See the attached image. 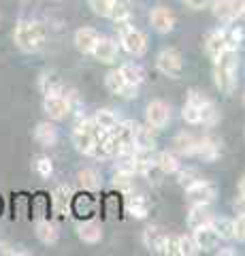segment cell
I'll use <instances>...</instances> for the list:
<instances>
[{"instance_id":"obj_22","label":"cell","mask_w":245,"mask_h":256,"mask_svg":"<svg viewBox=\"0 0 245 256\" xmlns=\"http://www.w3.org/2000/svg\"><path fill=\"white\" fill-rule=\"evenodd\" d=\"M196 143H199V139H194V134L179 132L177 137L173 139V150L181 156H194L196 154Z\"/></svg>"},{"instance_id":"obj_20","label":"cell","mask_w":245,"mask_h":256,"mask_svg":"<svg viewBox=\"0 0 245 256\" xmlns=\"http://www.w3.org/2000/svg\"><path fill=\"white\" fill-rule=\"evenodd\" d=\"M134 148L137 150H154L156 148V128L152 126H139L134 130Z\"/></svg>"},{"instance_id":"obj_39","label":"cell","mask_w":245,"mask_h":256,"mask_svg":"<svg viewBox=\"0 0 245 256\" xmlns=\"http://www.w3.org/2000/svg\"><path fill=\"white\" fill-rule=\"evenodd\" d=\"M224 36H226V47L228 50H237L241 45V30L231 28V30H224Z\"/></svg>"},{"instance_id":"obj_21","label":"cell","mask_w":245,"mask_h":256,"mask_svg":"<svg viewBox=\"0 0 245 256\" xmlns=\"http://www.w3.org/2000/svg\"><path fill=\"white\" fill-rule=\"evenodd\" d=\"M126 210L134 218H145L149 210H152V203H149V198L145 194H130L128 201H126Z\"/></svg>"},{"instance_id":"obj_11","label":"cell","mask_w":245,"mask_h":256,"mask_svg":"<svg viewBox=\"0 0 245 256\" xmlns=\"http://www.w3.org/2000/svg\"><path fill=\"white\" fill-rule=\"evenodd\" d=\"M149 22H152L156 32L169 34V32L175 28V13L171 9H167V6H156V9L149 13Z\"/></svg>"},{"instance_id":"obj_12","label":"cell","mask_w":245,"mask_h":256,"mask_svg":"<svg viewBox=\"0 0 245 256\" xmlns=\"http://www.w3.org/2000/svg\"><path fill=\"white\" fill-rule=\"evenodd\" d=\"M73 190L70 186H64V184H60V186L53 190L51 194V205H53V212L58 216H66L70 212V207H73Z\"/></svg>"},{"instance_id":"obj_19","label":"cell","mask_w":245,"mask_h":256,"mask_svg":"<svg viewBox=\"0 0 245 256\" xmlns=\"http://www.w3.org/2000/svg\"><path fill=\"white\" fill-rule=\"evenodd\" d=\"M211 222H213V214L209 210V205H194L188 216V224L192 230L201 228V226H209Z\"/></svg>"},{"instance_id":"obj_26","label":"cell","mask_w":245,"mask_h":256,"mask_svg":"<svg viewBox=\"0 0 245 256\" xmlns=\"http://www.w3.org/2000/svg\"><path fill=\"white\" fill-rule=\"evenodd\" d=\"M36 237L41 239L43 244H56L58 242V228H56V224H51L49 220H41V222H36Z\"/></svg>"},{"instance_id":"obj_16","label":"cell","mask_w":245,"mask_h":256,"mask_svg":"<svg viewBox=\"0 0 245 256\" xmlns=\"http://www.w3.org/2000/svg\"><path fill=\"white\" fill-rule=\"evenodd\" d=\"M92 56H94V58H96L98 62H102V64H111V62L117 58V45H115V41H113V38L100 36L98 43H96V47H94Z\"/></svg>"},{"instance_id":"obj_45","label":"cell","mask_w":245,"mask_h":256,"mask_svg":"<svg viewBox=\"0 0 245 256\" xmlns=\"http://www.w3.org/2000/svg\"><path fill=\"white\" fill-rule=\"evenodd\" d=\"M239 18L245 20V0H239Z\"/></svg>"},{"instance_id":"obj_34","label":"cell","mask_w":245,"mask_h":256,"mask_svg":"<svg viewBox=\"0 0 245 256\" xmlns=\"http://www.w3.org/2000/svg\"><path fill=\"white\" fill-rule=\"evenodd\" d=\"M41 90L43 94H62V82L53 75H43L41 77Z\"/></svg>"},{"instance_id":"obj_10","label":"cell","mask_w":245,"mask_h":256,"mask_svg":"<svg viewBox=\"0 0 245 256\" xmlns=\"http://www.w3.org/2000/svg\"><path fill=\"white\" fill-rule=\"evenodd\" d=\"M43 109L51 120H62V118L68 116L70 100L64 94H47L45 100H43Z\"/></svg>"},{"instance_id":"obj_46","label":"cell","mask_w":245,"mask_h":256,"mask_svg":"<svg viewBox=\"0 0 245 256\" xmlns=\"http://www.w3.org/2000/svg\"><path fill=\"white\" fill-rule=\"evenodd\" d=\"M239 194H241V196H245V175L239 180Z\"/></svg>"},{"instance_id":"obj_32","label":"cell","mask_w":245,"mask_h":256,"mask_svg":"<svg viewBox=\"0 0 245 256\" xmlns=\"http://www.w3.org/2000/svg\"><path fill=\"white\" fill-rule=\"evenodd\" d=\"M79 184H81V188L83 190H96L98 188V173L94 171V169H81L79 171Z\"/></svg>"},{"instance_id":"obj_9","label":"cell","mask_w":245,"mask_h":256,"mask_svg":"<svg viewBox=\"0 0 245 256\" xmlns=\"http://www.w3.org/2000/svg\"><path fill=\"white\" fill-rule=\"evenodd\" d=\"M105 86H107V90L111 92V94L124 96V98H132V96H137V86H132V84L126 82L124 75L120 73V68L111 70V73H107Z\"/></svg>"},{"instance_id":"obj_17","label":"cell","mask_w":245,"mask_h":256,"mask_svg":"<svg viewBox=\"0 0 245 256\" xmlns=\"http://www.w3.org/2000/svg\"><path fill=\"white\" fill-rule=\"evenodd\" d=\"M220 154H222V148H220V141L216 137H203L196 143V156L203 158L205 162H213Z\"/></svg>"},{"instance_id":"obj_35","label":"cell","mask_w":245,"mask_h":256,"mask_svg":"<svg viewBox=\"0 0 245 256\" xmlns=\"http://www.w3.org/2000/svg\"><path fill=\"white\" fill-rule=\"evenodd\" d=\"M88 2H90V9L96 15H100V18H109L115 0H88Z\"/></svg>"},{"instance_id":"obj_3","label":"cell","mask_w":245,"mask_h":256,"mask_svg":"<svg viewBox=\"0 0 245 256\" xmlns=\"http://www.w3.org/2000/svg\"><path fill=\"white\" fill-rule=\"evenodd\" d=\"M96 130L98 126L94 124V120H83L73 128V143L81 154L92 156L94 152V143H96Z\"/></svg>"},{"instance_id":"obj_5","label":"cell","mask_w":245,"mask_h":256,"mask_svg":"<svg viewBox=\"0 0 245 256\" xmlns=\"http://www.w3.org/2000/svg\"><path fill=\"white\" fill-rule=\"evenodd\" d=\"M188 102H192V105L201 111V124L213 126L218 122V111H216V105H213V100L209 98V96H205L199 90H190Z\"/></svg>"},{"instance_id":"obj_38","label":"cell","mask_w":245,"mask_h":256,"mask_svg":"<svg viewBox=\"0 0 245 256\" xmlns=\"http://www.w3.org/2000/svg\"><path fill=\"white\" fill-rule=\"evenodd\" d=\"M181 118H184L188 124H201V111L188 100H186L184 109H181Z\"/></svg>"},{"instance_id":"obj_47","label":"cell","mask_w":245,"mask_h":256,"mask_svg":"<svg viewBox=\"0 0 245 256\" xmlns=\"http://www.w3.org/2000/svg\"><path fill=\"white\" fill-rule=\"evenodd\" d=\"M243 102H245V96H243Z\"/></svg>"},{"instance_id":"obj_7","label":"cell","mask_w":245,"mask_h":256,"mask_svg":"<svg viewBox=\"0 0 245 256\" xmlns=\"http://www.w3.org/2000/svg\"><path fill=\"white\" fill-rule=\"evenodd\" d=\"M186 194L192 205H211L216 201V186L207 180H199L190 188H186Z\"/></svg>"},{"instance_id":"obj_36","label":"cell","mask_w":245,"mask_h":256,"mask_svg":"<svg viewBox=\"0 0 245 256\" xmlns=\"http://www.w3.org/2000/svg\"><path fill=\"white\" fill-rule=\"evenodd\" d=\"M196 252H199V246H196L194 237L179 235V256H192Z\"/></svg>"},{"instance_id":"obj_15","label":"cell","mask_w":245,"mask_h":256,"mask_svg":"<svg viewBox=\"0 0 245 256\" xmlns=\"http://www.w3.org/2000/svg\"><path fill=\"white\" fill-rule=\"evenodd\" d=\"M194 242H196V246H199V250L209 252V250H216L218 248L220 235L216 233V228L209 224V226H201V228L194 230Z\"/></svg>"},{"instance_id":"obj_42","label":"cell","mask_w":245,"mask_h":256,"mask_svg":"<svg viewBox=\"0 0 245 256\" xmlns=\"http://www.w3.org/2000/svg\"><path fill=\"white\" fill-rule=\"evenodd\" d=\"M233 239H237V242H245V218H237L235 220V237Z\"/></svg>"},{"instance_id":"obj_6","label":"cell","mask_w":245,"mask_h":256,"mask_svg":"<svg viewBox=\"0 0 245 256\" xmlns=\"http://www.w3.org/2000/svg\"><path fill=\"white\" fill-rule=\"evenodd\" d=\"M156 66L162 75H169V77H177L181 75V68H184V62H181V54L173 47H167L162 50L160 54L156 56Z\"/></svg>"},{"instance_id":"obj_27","label":"cell","mask_w":245,"mask_h":256,"mask_svg":"<svg viewBox=\"0 0 245 256\" xmlns=\"http://www.w3.org/2000/svg\"><path fill=\"white\" fill-rule=\"evenodd\" d=\"M120 73L124 75V79H126V82H128V84H132V86H141V84H143V79H145V70L143 68H141L139 66V64H122V66H120Z\"/></svg>"},{"instance_id":"obj_29","label":"cell","mask_w":245,"mask_h":256,"mask_svg":"<svg viewBox=\"0 0 245 256\" xmlns=\"http://www.w3.org/2000/svg\"><path fill=\"white\" fill-rule=\"evenodd\" d=\"M94 120V124H96L98 128H102V130H113V128L117 126V116L113 114V111H109V109H98L96 111V116L92 118Z\"/></svg>"},{"instance_id":"obj_33","label":"cell","mask_w":245,"mask_h":256,"mask_svg":"<svg viewBox=\"0 0 245 256\" xmlns=\"http://www.w3.org/2000/svg\"><path fill=\"white\" fill-rule=\"evenodd\" d=\"M134 173H126V171H115L113 175V184H115V188L117 190H122V192H130L132 186H134Z\"/></svg>"},{"instance_id":"obj_2","label":"cell","mask_w":245,"mask_h":256,"mask_svg":"<svg viewBox=\"0 0 245 256\" xmlns=\"http://www.w3.org/2000/svg\"><path fill=\"white\" fill-rule=\"evenodd\" d=\"M13 41L21 52H38L47 41V30L41 22H19L13 32Z\"/></svg>"},{"instance_id":"obj_18","label":"cell","mask_w":245,"mask_h":256,"mask_svg":"<svg viewBox=\"0 0 245 256\" xmlns=\"http://www.w3.org/2000/svg\"><path fill=\"white\" fill-rule=\"evenodd\" d=\"M98 38L100 36L94 28H79L75 32V47L81 54H92L94 47H96V43H98Z\"/></svg>"},{"instance_id":"obj_25","label":"cell","mask_w":245,"mask_h":256,"mask_svg":"<svg viewBox=\"0 0 245 256\" xmlns=\"http://www.w3.org/2000/svg\"><path fill=\"white\" fill-rule=\"evenodd\" d=\"M205 47H207V54L211 56V58H218V56L222 54L224 50H228V47H226V36H224V30L211 32V34L207 36V43H205Z\"/></svg>"},{"instance_id":"obj_31","label":"cell","mask_w":245,"mask_h":256,"mask_svg":"<svg viewBox=\"0 0 245 256\" xmlns=\"http://www.w3.org/2000/svg\"><path fill=\"white\" fill-rule=\"evenodd\" d=\"M109 18H111L117 26H126L128 20H130V9L124 2H120V0H115V4H113L111 13H109Z\"/></svg>"},{"instance_id":"obj_8","label":"cell","mask_w":245,"mask_h":256,"mask_svg":"<svg viewBox=\"0 0 245 256\" xmlns=\"http://www.w3.org/2000/svg\"><path fill=\"white\" fill-rule=\"evenodd\" d=\"M145 120L147 124L156 128V130H160V128H164L169 124L171 120V107L167 105L164 100H152L145 109Z\"/></svg>"},{"instance_id":"obj_24","label":"cell","mask_w":245,"mask_h":256,"mask_svg":"<svg viewBox=\"0 0 245 256\" xmlns=\"http://www.w3.org/2000/svg\"><path fill=\"white\" fill-rule=\"evenodd\" d=\"M34 139L41 143V146H53L58 141V130L56 126L49 124V122H41L34 128Z\"/></svg>"},{"instance_id":"obj_30","label":"cell","mask_w":245,"mask_h":256,"mask_svg":"<svg viewBox=\"0 0 245 256\" xmlns=\"http://www.w3.org/2000/svg\"><path fill=\"white\" fill-rule=\"evenodd\" d=\"M211 226L216 228V233L220 235V239H233V237H235V220H228V218H213Z\"/></svg>"},{"instance_id":"obj_4","label":"cell","mask_w":245,"mask_h":256,"mask_svg":"<svg viewBox=\"0 0 245 256\" xmlns=\"http://www.w3.org/2000/svg\"><path fill=\"white\" fill-rule=\"evenodd\" d=\"M120 43L130 56H143L147 52V38L139 28L130 26H120Z\"/></svg>"},{"instance_id":"obj_43","label":"cell","mask_w":245,"mask_h":256,"mask_svg":"<svg viewBox=\"0 0 245 256\" xmlns=\"http://www.w3.org/2000/svg\"><path fill=\"white\" fill-rule=\"evenodd\" d=\"M186 2V6H190L192 11H199V9H203L205 4H207V0H184Z\"/></svg>"},{"instance_id":"obj_37","label":"cell","mask_w":245,"mask_h":256,"mask_svg":"<svg viewBox=\"0 0 245 256\" xmlns=\"http://www.w3.org/2000/svg\"><path fill=\"white\" fill-rule=\"evenodd\" d=\"M34 169H36V173L41 175V178H51L53 164H51V160L47 156H36L34 158Z\"/></svg>"},{"instance_id":"obj_13","label":"cell","mask_w":245,"mask_h":256,"mask_svg":"<svg viewBox=\"0 0 245 256\" xmlns=\"http://www.w3.org/2000/svg\"><path fill=\"white\" fill-rule=\"evenodd\" d=\"M211 11L220 22L228 24V22H235L239 18V2H237V0H213Z\"/></svg>"},{"instance_id":"obj_48","label":"cell","mask_w":245,"mask_h":256,"mask_svg":"<svg viewBox=\"0 0 245 256\" xmlns=\"http://www.w3.org/2000/svg\"><path fill=\"white\" fill-rule=\"evenodd\" d=\"M56 2H60V0H56Z\"/></svg>"},{"instance_id":"obj_28","label":"cell","mask_w":245,"mask_h":256,"mask_svg":"<svg viewBox=\"0 0 245 256\" xmlns=\"http://www.w3.org/2000/svg\"><path fill=\"white\" fill-rule=\"evenodd\" d=\"M156 164L158 169H160L162 173H177L179 171V158L173 154V152H160L156 158Z\"/></svg>"},{"instance_id":"obj_1","label":"cell","mask_w":245,"mask_h":256,"mask_svg":"<svg viewBox=\"0 0 245 256\" xmlns=\"http://www.w3.org/2000/svg\"><path fill=\"white\" fill-rule=\"evenodd\" d=\"M237 68H239V56L237 50H224L216 58V66H213V77H216L218 90L224 94H231L237 88Z\"/></svg>"},{"instance_id":"obj_23","label":"cell","mask_w":245,"mask_h":256,"mask_svg":"<svg viewBox=\"0 0 245 256\" xmlns=\"http://www.w3.org/2000/svg\"><path fill=\"white\" fill-rule=\"evenodd\" d=\"M77 235L85 244H96V242L102 239V226L98 222H94V220L83 222V224H79L77 226Z\"/></svg>"},{"instance_id":"obj_44","label":"cell","mask_w":245,"mask_h":256,"mask_svg":"<svg viewBox=\"0 0 245 256\" xmlns=\"http://www.w3.org/2000/svg\"><path fill=\"white\" fill-rule=\"evenodd\" d=\"M235 212L241 216V218H245V196H239L235 201Z\"/></svg>"},{"instance_id":"obj_14","label":"cell","mask_w":245,"mask_h":256,"mask_svg":"<svg viewBox=\"0 0 245 256\" xmlns=\"http://www.w3.org/2000/svg\"><path fill=\"white\" fill-rule=\"evenodd\" d=\"M167 233L158 226H149L143 230V244L149 252H156V254H164V246H167Z\"/></svg>"},{"instance_id":"obj_41","label":"cell","mask_w":245,"mask_h":256,"mask_svg":"<svg viewBox=\"0 0 245 256\" xmlns=\"http://www.w3.org/2000/svg\"><path fill=\"white\" fill-rule=\"evenodd\" d=\"M164 254L179 256V235H169V237H167V246H164Z\"/></svg>"},{"instance_id":"obj_40","label":"cell","mask_w":245,"mask_h":256,"mask_svg":"<svg viewBox=\"0 0 245 256\" xmlns=\"http://www.w3.org/2000/svg\"><path fill=\"white\" fill-rule=\"evenodd\" d=\"M199 173H196L194 169H186V171H179V186L184 188H190L194 182H199Z\"/></svg>"}]
</instances>
